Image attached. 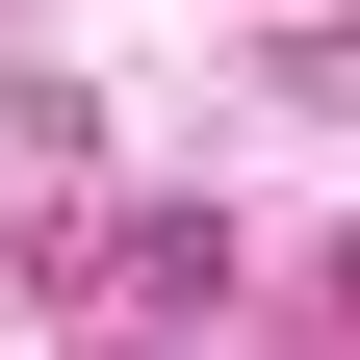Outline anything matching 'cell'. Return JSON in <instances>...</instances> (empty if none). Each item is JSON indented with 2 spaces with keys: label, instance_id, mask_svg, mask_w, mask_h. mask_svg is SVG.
Masks as SVG:
<instances>
[{
  "label": "cell",
  "instance_id": "obj_1",
  "mask_svg": "<svg viewBox=\"0 0 360 360\" xmlns=\"http://www.w3.org/2000/svg\"><path fill=\"white\" fill-rule=\"evenodd\" d=\"M335 309H360V257H335Z\"/></svg>",
  "mask_w": 360,
  "mask_h": 360
}]
</instances>
